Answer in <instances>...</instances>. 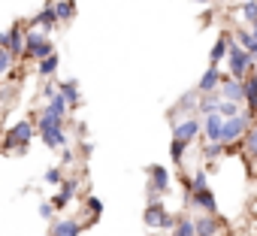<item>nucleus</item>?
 I'll use <instances>...</instances> for the list:
<instances>
[{
  "mask_svg": "<svg viewBox=\"0 0 257 236\" xmlns=\"http://www.w3.org/2000/svg\"><path fill=\"white\" fill-rule=\"evenodd\" d=\"M242 100H245V106H248V115H257V79L254 76H245L242 79Z\"/></svg>",
  "mask_w": 257,
  "mask_h": 236,
  "instance_id": "18",
  "label": "nucleus"
},
{
  "mask_svg": "<svg viewBox=\"0 0 257 236\" xmlns=\"http://www.w3.org/2000/svg\"><path fill=\"white\" fill-rule=\"evenodd\" d=\"M173 236H197V233H194V218H176Z\"/></svg>",
  "mask_w": 257,
  "mask_h": 236,
  "instance_id": "28",
  "label": "nucleus"
},
{
  "mask_svg": "<svg viewBox=\"0 0 257 236\" xmlns=\"http://www.w3.org/2000/svg\"><path fill=\"white\" fill-rule=\"evenodd\" d=\"M85 224H79L76 218H58L52 224V236H79Z\"/></svg>",
  "mask_w": 257,
  "mask_h": 236,
  "instance_id": "17",
  "label": "nucleus"
},
{
  "mask_svg": "<svg viewBox=\"0 0 257 236\" xmlns=\"http://www.w3.org/2000/svg\"><path fill=\"white\" fill-rule=\"evenodd\" d=\"M227 43H230V34H221L215 43H212V52H209V64H221L227 58Z\"/></svg>",
  "mask_w": 257,
  "mask_h": 236,
  "instance_id": "21",
  "label": "nucleus"
},
{
  "mask_svg": "<svg viewBox=\"0 0 257 236\" xmlns=\"http://www.w3.org/2000/svg\"><path fill=\"white\" fill-rule=\"evenodd\" d=\"M40 137H43V143L49 146V149H55V152H61V149H67V134H64V125H49V128H43L40 131Z\"/></svg>",
  "mask_w": 257,
  "mask_h": 236,
  "instance_id": "9",
  "label": "nucleus"
},
{
  "mask_svg": "<svg viewBox=\"0 0 257 236\" xmlns=\"http://www.w3.org/2000/svg\"><path fill=\"white\" fill-rule=\"evenodd\" d=\"M203 158H206V161L224 158V146H221V143H209V140H206V146H203Z\"/></svg>",
  "mask_w": 257,
  "mask_h": 236,
  "instance_id": "31",
  "label": "nucleus"
},
{
  "mask_svg": "<svg viewBox=\"0 0 257 236\" xmlns=\"http://www.w3.org/2000/svg\"><path fill=\"white\" fill-rule=\"evenodd\" d=\"M254 67H257V58H254Z\"/></svg>",
  "mask_w": 257,
  "mask_h": 236,
  "instance_id": "41",
  "label": "nucleus"
},
{
  "mask_svg": "<svg viewBox=\"0 0 257 236\" xmlns=\"http://www.w3.org/2000/svg\"><path fill=\"white\" fill-rule=\"evenodd\" d=\"M43 179H46L49 185H61V179H64V173H61V167H49V170L43 173Z\"/></svg>",
  "mask_w": 257,
  "mask_h": 236,
  "instance_id": "34",
  "label": "nucleus"
},
{
  "mask_svg": "<svg viewBox=\"0 0 257 236\" xmlns=\"http://www.w3.org/2000/svg\"><path fill=\"white\" fill-rule=\"evenodd\" d=\"M221 79H224V73L218 70V64H209V67H206V73H203V76H200V82H197V91H200V94L218 91Z\"/></svg>",
  "mask_w": 257,
  "mask_h": 236,
  "instance_id": "11",
  "label": "nucleus"
},
{
  "mask_svg": "<svg viewBox=\"0 0 257 236\" xmlns=\"http://www.w3.org/2000/svg\"><path fill=\"white\" fill-rule=\"evenodd\" d=\"M34 134H37V128L31 125V122H19V125H13L7 134H4V152H19V155H25L28 152V146H31V140H34Z\"/></svg>",
  "mask_w": 257,
  "mask_h": 236,
  "instance_id": "2",
  "label": "nucleus"
},
{
  "mask_svg": "<svg viewBox=\"0 0 257 236\" xmlns=\"http://www.w3.org/2000/svg\"><path fill=\"white\" fill-rule=\"evenodd\" d=\"M218 103H221V94L218 91H209V94H200V100H197V115L203 118V115H209V112H218Z\"/></svg>",
  "mask_w": 257,
  "mask_h": 236,
  "instance_id": "20",
  "label": "nucleus"
},
{
  "mask_svg": "<svg viewBox=\"0 0 257 236\" xmlns=\"http://www.w3.org/2000/svg\"><path fill=\"white\" fill-rule=\"evenodd\" d=\"M194 233H197V236H218V233H221V221H218L215 215L203 212V215L194 218Z\"/></svg>",
  "mask_w": 257,
  "mask_h": 236,
  "instance_id": "13",
  "label": "nucleus"
},
{
  "mask_svg": "<svg viewBox=\"0 0 257 236\" xmlns=\"http://www.w3.org/2000/svg\"><path fill=\"white\" fill-rule=\"evenodd\" d=\"M188 200H191V206H194V209H203V212H209V215H218V197L212 194V188L191 191V194H188Z\"/></svg>",
  "mask_w": 257,
  "mask_h": 236,
  "instance_id": "8",
  "label": "nucleus"
},
{
  "mask_svg": "<svg viewBox=\"0 0 257 236\" xmlns=\"http://www.w3.org/2000/svg\"><path fill=\"white\" fill-rule=\"evenodd\" d=\"M233 37H236V43H239L248 55H254V58H257V37H254V31H236Z\"/></svg>",
  "mask_w": 257,
  "mask_h": 236,
  "instance_id": "24",
  "label": "nucleus"
},
{
  "mask_svg": "<svg viewBox=\"0 0 257 236\" xmlns=\"http://www.w3.org/2000/svg\"><path fill=\"white\" fill-rule=\"evenodd\" d=\"M239 16L251 25L257 19V0H242V7H239Z\"/></svg>",
  "mask_w": 257,
  "mask_h": 236,
  "instance_id": "30",
  "label": "nucleus"
},
{
  "mask_svg": "<svg viewBox=\"0 0 257 236\" xmlns=\"http://www.w3.org/2000/svg\"><path fill=\"white\" fill-rule=\"evenodd\" d=\"M34 28H43V34H49V31H55L61 22H58V16H55V7H52V0H49V7L40 13V16H34V22H31Z\"/></svg>",
  "mask_w": 257,
  "mask_h": 236,
  "instance_id": "16",
  "label": "nucleus"
},
{
  "mask_svg": "<svg viewBox=\"0 0 257 236\" xmlns=\"http://www.w3.org/2000/svg\"><path fill=\"white\" fill-rule=\"evenodd\" d=\"M13 64H16V58H13L7 49H0V76L10 73V70H13Z\"/></svg>",
  "mask_w": 257,
  "mask_h": 236,
  "instance_id": "33",
  "label": "nucleus"
},
{
  "mask_svg": "<svg viewBox=\"0 0 257 236\" xmlns=\"http://www.w3.org/2000/svg\"><path fill=\"white\" fill-rule=\"evenodd\" d=\"M218 94L221 100H233V103H242V79H233V76H224L221 85H218Z\"/></svg>",
  "mask_w": 257,
  "mask_h": 236,
  "instance_id": "12",
  "label": "nucleus"
},
{
  "mask_svg": "<svg viewBox=\"0 0 257 236\" xmlns=\"http://www.w3.org/2000/svg\"><path fill=\"white\" fill-rule=\"evenodd\" d=\"M7 34H10L7 52H10V55H13V58L19 61V58H22V52H25V28H22V25H13V28H10Z\"/></svg>",
  "mask_w": 257,
  "mask_h": 236,
  "instance_id": "15",
  "label": "nucleus"
},
{
  "mask_svg": "<svg viewBox=\"0 0 257 236\" xmlns=\"http://www.w3.org/2000/svg\"><path fill=\"white\" fill-rule=\"evenodd\" d=\"M248 128H251V115H248V112H236V115L224 118V128H221L218 143H221L224 149H227V146H236V143H242V137H245Z\"/></svg>",
  "mask_w": 257,
  "mask_h": 236,
  "instance_id": "3",
  "label": "nucleus"
},
{
  "mask_svg": "<svg viewBox=\"0 0 257 236\" xmlns=\"http://www.w3.org/2000/svg\"><path fill=\"white\" fill-rule=\"evenodd\" d=\"M254 236H257V227H254Z\"/></svg>",
  "mask_w": 257,
  "mask_h": 236,
  "instance_id": "40",
  "label": "nucleus"
},
{
  "mask_svg": "<svg viewBox=\"0 0 257 236\" xmlns=\"http://www.w3.org/2000/svg\"><path fill=\"white\" fill-rule=\"evenodd\" d=\"M188 146H191V143H182V140H173V143H170V158H173L176 167H182V158H185Z\"/></svg>",
  "mask_w": 257,
  "mask_h": 236,
  "instance_id": "29",
  "label": "nucleus"
},
{
  "mask_svg": "<svg viewBox=\"0 0 257 236\" xmlns=\"http://www.w3.org/2000/svg\"><path fill=\"white\" fill-rule=\"evenodd\" d=\"M55 94H58V85H52V82H49V85H43V97H46V100H52Z\"/></svg>",
  "mask_w": 257,
  "mask_h": 236,
  "instance_id": "37",
  "label": "nucleus"
},
{
  "mask_svg": "<svg viewBox=\"0 0 257 236\" xmlns=\"http://www.w3.org/2000/svg\"><path fill=\"white\" fill-rule=\"evenodd\" d=\"M58 94L67 100V106H79V103H82V94H79V82H76V79L61 82V85H58Z\"/></svg>",
  "mask_w": 257,
  "mask_h": 236,
  "instance_id": "19",
  "label": "nucleus"
},
{
  "mask_svg": "<svg viewBox=\"0 0 257 236\" xmlns=\"http://www.w3.org/2000/svg\"><path fill=\"white\" fill-rule=\"evenodd\" d=\"M194 4H212V0H194Z\"/></svg>",
  "mask_w": 257,
  "mask_h": 236,
  "instance_id": "38",
  "label": "nucleus"
},
{
  "mask_svg": "<svg viewBox=\"0 0 257 236\" xmlns=\"http://www.w3.org/2000/svg\"><path fill=\"white\" fill-rule=\"evenodd\" d=\"M170 191V170L161 164L149 167V200H161Z\"/></svg>",
  "mask_w": 257,
  "mask_h": 236,
  "instance_id": "7",
  "label": "nucleus"
},
{
  "mask_svg": "<svg viewBox=\"0 0 257 236\" xmlns=\"http://www.w3.org/2000/svg\"><path fill=\"white\" fill-rule=\"evenodd\" d=\"M251 76H254V79H257V67H254V70H251Z\"/></svg>",
  "mask_w": 257,
  "mask_h": 236,
  "instance_id": "39",
  "label": "nucleus"
},
{
  "mask_svg": "<svg viewBox=\"0 0 257 236\" xmlns=\"http://www.w3.org/2000/svg\"><path fill=\"white\" fill-rule=\"evenodd\" d=\"M52 52H55V46H52V40H49L43 31H28V34H25V52H22V58L40 61V58H46V55H52Z\"/></svg>",
  "mask_w": 257,
  "mask_h": 236,
  "instance_id": "4",
  "label": "nucleus"
},
{
  "mask_svg": "<svg viewBox=\"0 0 257 236\" xmlns=\"http://www.w3.org/2000/svg\"><path fill=\"white\" fill-rule=\"evenodd\" d=\"M58 64H61V58L52 52V55H46V58H40V61H37V73H40L43 79H49V76H55V73H58Z\"/></svg>",
  "mask_w": 257,
  "mask_h": 236,
  "instance_id": "22",
  "label": "nucleus"
},
{
  "mask_svg": "<svg viewBox=\"0 0 257 236\" xmlns=\"http://www.w3.org/2000/svg\"><path fill=\"white\" fill-rule=\"evenodd\" d=\"M143 221L149 227H161V230H173V224H176V218L167 212V206L161 200H149V206L143 212Z\"/></svg>",
  "mask_w": 257,
  "mask_h": 236,
  "instance_id": "6",
  "label": "nucleus"
},
{
  "mask_svg": "<svg viewBox=\"0 0 257 236\" xmlns=\"http://www.w3.org/2000/svg\"><path fill=\"white\" fill-rule=\"evenodd\" d=\"M46 236H52V233H46Z\"/></svg>",
  "mask_w": 257,
  "mask_h": 236,
  "instance_id": "42",
  "label": "nucleus"
},
{
  "mask_svg": "<svg viewBox=\"0 0 257 236\" xmlns=\"http://www.w3.org/2000/svg\"><path fill=\"white\" fill-rule=\"evenodd\" d=\"M46 112H49V115H58V118H67V100H64L61 94H55V97L49 100Z\"/></svg>",
  "mask_w": 257,
  "mask_h": 236,
  "instance_id": "27",
  "label": "nucleus"
},
{
  "mask_svg": "<svg viewBox=\"0 0 257 236\" xmlns=\"http://www.w3.org/2000/svg\"><path fill=\"white\" fill-rule=\"evenodd\" d=\"M88 212H91V221H97V218L103 215V203H100L97 197H88Z\"/></svg>",
  "mask_w": 257,
  "mask_h": 236,
  "instance_id": "35",
  "label": "nucleus"
},
{
  "mask_svg": "<svg viewBox=\"0 0 257 236\" xmlns=\"http://www.w3.org/2000/svg\"><path fill=\"white\" fill-rule=\"evenodd\" d=\"M76 191H79V182H76V179H61V191L52 197L55 212H58V209H67V206H70V200L76 197Z\"/></svg>",
  "mask_w": 257,
  "mask_h": 236,
  "instance_id": "10",
  "label": "nucleus"
},
{
  "mask_svg": "<svg viewBox=\"0 0 257 236\" xmlns=\"http://www.w3.org/2000/svg\"><path fill=\"white\" fill-rule=\"evenodd\" d=\"M185 188H188V194L200 191V188H209V170H197L191 179H185Z\"/></svg>",
  "mask_w": 257,
  "mask_h": 236,
  "instance_id": "25",
  "label": "nucleus"
},
{
  "mask_svg": "<svg viewBox=\"0 0 257 236\" xmlns=\"http://www.w3.org/2000/svg\"><path fill=\"white\" fill-rule=\"evenodd\" d=\"M236 112H239V103H233V100H221V103H218V115L230 118V115H236Z\"/></svg>",
  "mask_w": 257,
  "mask_h": 236,
  "instance_id": "32",
  "label": "nucleus"
},
{
  "mask_svg": "<svg viewBox=\"0 0 257 236\" xmlns=\"http://www.w3.org/2000/svg\"><path fill=\"white\" fill-rule=\"evenodd\" d=\"M52 215H55V206H52V203H40V218H46V221H49Z\"/></svg>",
  "mask_w": 257,
  "mask_h": 236,
  "instance_id": "36",
  "label": "nucleus"
},
{
  "mask_svg": "<svg viewBox=\"0 0 257 236\" xmlns=\"http://www.w3.org/2000/svg\"><path fill=\"white\" fill-rule=\"evenodd\" d=\"M52 7H55L58 22H70L76 16V4H73V0H52Z\"/></svg>",
  "mask_w": 257,
  "mask_h": 236,
  "instance_id": "23",
  "label": "nucleus"
},
{
  "mask_svg": "<svg viewBox=\"0 0 257 236\" xmlns=\"http://www.w3.org/2000/svg\"><path fill=\"white\" fill-rule=\"evenodd\" d=\"M254 37H257V31H254Z\"/></svg>",
  "mask_w": 257,
  "mask_h": 236,
  "instance_id": "43",
  "label": "nucleus"
},
{
  "mask_svg": "<svg viewBox=\"0 0 257 236\" xmlns=\"http://www.w3.org/2000/svg\"><path fill=\"white\" fill-rule=\"evenodd\" d=\"M242 143H245V152H248V158H254V161H257V125H251V128L245 131Z\"/></svg>",
  "mask_w": 257,
  "mask_h": 236,
  "instance_id": "26",
  "label": "nucleus"
},
{
  "mask_svg": "<svg viewBox=\"0 0 257 236\" xmlns=\"http://www.w3.org/2000/svg\"><path fill=\"white\" fill-rule=\"evenodd\" d=\"M221 128H224V115H218V112H209V115H203V137H206L209 143H218V137H221Z\"/></svg>",
  "mask_w": 257,
  "mask_h": 236,
  "instance_id": "14",
  "label": "nucleus"
},
{
  "mask_svg": "<svg viewBox=\"0 0 257 236\" xmlns=\"http://www.w3.org/2000/svg\"><path fill=\"white\" fill-rule=\"evenodd\" d=\"M227 70H230L227 76H233V79H245L254 70V55H248L236 43V37H230V43H227Z\"/></svg>",
  "mask_w": 257,
  "mask_h": 236,
  "instance_id": "1",
  "label": "nucleus"
},
{
  "mask_svg": "<svg viewBox=\"0 0 257 236\" xmlns=\"http://www.w3.org/2000/svg\"><path fill=\"white\" fill-rule=\"evenodd\" d=\"M170 125H173V140H182V143H194L203 134V118L200 115H185V118H176Z\"/></svg>",
  "mask_w": 257,
  "mask_h": 236,
  "instance_id": "5",
  "label": "nucleus"
}]
</instances>
